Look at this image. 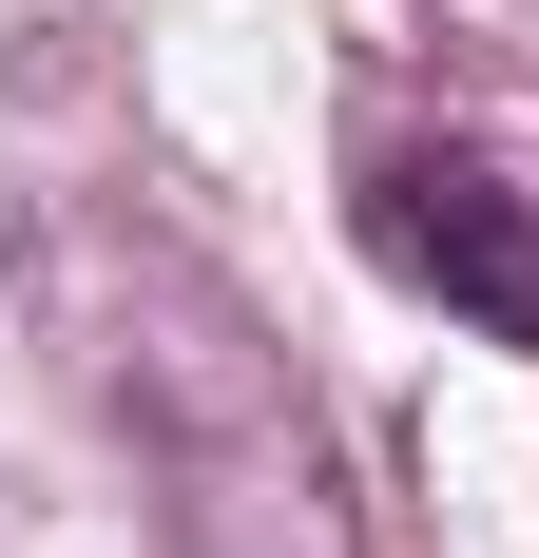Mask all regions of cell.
Instances as JSON below:
<instances>
[{
  "label": "cell",
  "instance_id": "2",
  "mask_svg": "<svg viewBox=\"0 0 539 558\" xmlns=\"http://www.w3.org/2000/svg\"><path fill=\"white\" fill-rule=\"evenodd\" d=\"M367 251L424 308H463L482 347H539V193H501L482 155H443V135L367 155Z\"/></svg>",
  "mask_w": 539,
  "mask_h": 558
},
{
  "label": "cell",
  "instance_id": "1",
  "mask_svg": "<svg viewBox=\"0 0 539 558\" xmlns=\"http://www.w3.org/2000/svg\"><path fill=\"white\" fill-rule=\"evenodd\" d=\"M20 328L58 347L77 424L135 462L173 558H347L327 404L193 231H155L135 193H39L20 213Z\"/></svg>",
  "mask_w": 539,
  "mask_h": 558
}]
</instances>
